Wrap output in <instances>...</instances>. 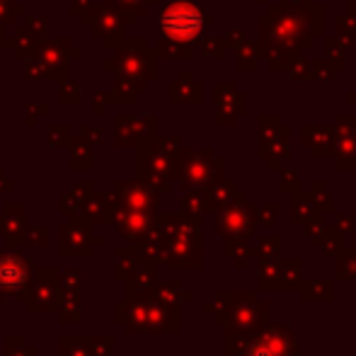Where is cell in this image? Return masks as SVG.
I'll use <instances>...</instances> for the list:
<instances>
[{"label": "cell", "instance_id": "24", "mask_svg": "<svg viewBox=\"0 0 356 356\" xmlns=\"http://www.w3.org/2000/svg\"><path fill=\"white\" fill-rule=\"evenodd\" d=\"M300 189V175L296 172V170H286V172L282 175V192H298Z\"/></svg>", "mask_w": 356, "mask_h": 356}, {"label": "cell", "instance_id": "23", "mask_svg": "<svg viewBox=\"0 0 356 356\" xmlns=\"http://www.w3.org/2000/svg\"><path fill=\"white\" fill-rule=\"evenodd\" d=\"M88 342H90V344H88L90 356H109V349H112V342H114V339H112V337H102V339L90 337Z\"/></svg>", "mask_w": 356, "mask_h": 356}, {"label": "cell", "instance_id": "12", "mask_svg": "<svg viewBox=\"0 0 356 356\" xmlns=\"http://www.w3.org/2000/svg\"><path fill=\"white\" fill-rule=\"evenodd\" d=\"M296 293H298L305 303H313V300L332 303V300L337 298V282H334V279H303Z\"/></svg>", "mask_w": 356, "mask_h": 356}, {"label": "cell", "instance_id": "8", "mask_svg": "<svg viewBox=\"0 0 356 356\" xmlns=\"http://www.w3.org/2000/svg\"><path fill=\"white\" fill-rule=\"evenodd\" d=\"M177 179L184 189H204L220 179V160H211L209 155L189 153L187 160L179 165Z\"/></svg>", "mask_w": 356, "mask_h": 356}, {"label": "cell", "instance_id": "20", "mask_svg": "<svg viewBox=\"0 0 356 356\" xmlns=\"http://www.w3.org/2000/svg\"><path fill=\"white\" fill-rule=\"evenodd\" d=\"M5 349H8V356H37V349L29 347L24 337H8Z\"/></svg>", "mask_w": 356, "mask_h": 356}, {"label": "cell", "instance_id": "22", "mask_svg": "<svg viewBox=\"0 0 356 356\" xmlns=\"http://www.w3.org/2000/svg\"><path fill=\"white\" fill-rule=\"evenodd\" d=\"M334 225L337 230H342L344 235H354L356 233V216L354 213H337L334 211Z\"/></svg>", "mask_w": 356, "mask_h": 356}, {"label": "cell", "instance_id": "3", "mask_svg": "<svg viewBox=\"0 0 356 356\" xmlns=\"http://www.w3.org/2000/svg\"><path fill=\"white\" fill-rule=\"evenodd\" d=\"M216 233L223 240H250L257 233V204H250L248 194L235 192L228 204L216 209Z\"/></svg>", "mask_w": 356, "mask_h": 356}, {"label": "cell", "instance_id": "21", "mask_svg": "<svg viewBox=\"0 0 356 356\" xmlns=\"http://www.w3.org/2000/svg\"><path fill=\"white\" fill-rule=\"evenodd\" d=\"M279 211H282V207H279L277 202L264 204V207H257V223L274 225V223H277V218H279Z\"/></svg>", "mask_w": 356, "mask_h": 356}, {"label": "cell", "instance_id": "13", "mask_svg": "<svg viewBox=\"0 0 356 356\" xmlns=\"http://www.w3.org/2000/svg\"><path fill=\"white\" fill-rule=\"evenodd\" d=\"M150 293L158 300H163L165 305H172V308H179L182 303L192 300V291H184L182 282H177V279L168 284H155L153 289H150Z\"/></svg>", "mask_w": 356, "mask_h": 356}, {"label": "cell", "instance_id": "11", "mask_svg": "<svg viewBox=\"0 0 356 356\" xmlns=\"http://www.w3.org/2000/svg\"><path fill=\"white\" fill-rule=\"evenodd\" d=\"M315 218H325V216L318 209V204H315L313 194L303 192V189H298V192L291 194V223L305 225Z\"/></svg>", "mask_w": 356, "mask_h": 356}, {"label": "cell", "instance_id": "4", "mask_svg": "<svg viewBox=\"0 0 356 356\" xmlns=\"http://www.w3.org/2000/svg\"><path fill=\"white\" fill-rule=\"evenodd\" d=\"M300 339L289 325H264L243 339L238 356H298Z\"/></svg>", "mask_w": 356, "mask_h": 356}, {"label": "cell", "instance_id": "14", "mask_svg": "<svg viewBox=\"0 0 356 356\" xmlns=\"http://www.w3.org/2000/svg\"><path fill=\"white\" fill-rule=\"evenodd\" d=\"M223 254L235 262L238 269H248L252 259H257V248L248 245V240H225Z\"/></svg>", "mask_w": 356, "mask_h": 356}, {"label": "cell", "instance_id": "10", "mask_svg": "<svg viewBox=\"0 0 356 356\" xmlns=\"http://www.w3.org/2000/svg\"><path fill=\"white\" fill-rule=\"evenodd\" d=\"M58 289L61 282H56V272H44L37 284H32V296H29L27 310L29 313H51L58 308Z\"/></svg>", "mask_w": 356, "mask_h": 356}, {"label": "cell", "instance_id": "7", "mask_svg": "<svg viewBox=\"0 0 356 356\" xmlns=\"http://www.w3.org/2000/svg\"><path fill=\"white\" fill-rule=\"evenodd\" d=\"M32 259L15 252H0V296L19 298L32 286Z\"/></svg>", "mask_w": 356, "mask_h": 356}, {"label": "cell", "instance_id": "17", "mask_svg": "<svg viewBox=\"0 0 356 356\" xmlns=\"http://www.w3.org/2000/svg\"><path fill=\"white\" fill-rule=\"evenodd\" d=\"M254 248H257V259L279 257V254H282V238H279V235H259Z\"/></svg>", "mask_w": 356, "mask_h": 356}, {"label": "cell", "instance_id": "1", "mask_svg": "<svg viewBox=\"0 0 356 356\" xmlns=\"http://www.w3.org/2000/svg\"><path fill=\"white\" fill-rule=\"evenodd\" d=\"M204 313L223 325L225 356H238L243 339L269 323V303L259 298V291H216Z\"/></svg>", "mask_w": 356, "mask_h": 356}, {"label": "cell", "instance_id": "5", "mask_svg": "<svg viewBox=\"0 0 356 356\" xmlns=\"http://www.w3.org/2000/svg\"><path fill=\"white\" fill-rule=\"evenodd\" d=\"M303 282L300 257H259L257 259V291L269 293H293Z\"/></svg>", "mask_w": 356, "mask_h": 356}, {"label": "cell", "instance_id": "2", "mask_svg": "<svg viewBox=\"0 0 356 356\" xmlns=\"http://www.w3.org/2000/svg\"><path fill=\"white\" fill-rule=\"evenodd\" d=\"M117 323L131 334H179V308L165 305L150 291L129 293V300L117 305Z\"/></svg>", "mask_w": 356, "mask_h": 356}, {"label": "cell", "instance_id": "16", "mask_svg": "<svg viewBox=\"0 0 356 356\" xmlns=\"http://www.w3.org/2000/svg\"><path fill=\"white\" fill-rule=\"evenodd\" d=\"M334 153V163L339 170H356V136L354 134H344L337 141Z\"/></svg>", "mask_w": 356, "mask_h": 356}, {"label": "cell", "instance_id": "15", "mask_svg": "<svg viewBox=\"0 0 356 356\" xmlns=\"http://www.w3.org/2000/svg\"><path fill=\"white\" fill-rule=\"evenodd\" d=\"M334 282H356V248H344L334 254Z\"/></svg>", "mask_w": 356, "mask_h": 356}, {"label": "cell", "instance_id": "9", "mask_svg": "<svg viewBox=\"0 0 356 356\" xmlns=\"http://www.w3.org/2000/svg\"><path fill=\"white\" fill-rule=\"evenodd\" d=\"M305 235H308L310 240H313V245L318 250H323L325 254H330V257H334L337 252H342L344 248H347V235L342 233V230H337V225L334 223H327L325 218H315L310 220V223L303 225Z\"/></svg>", "mask_w": 356, "mask_h": 356}, {"label": "cell", "instance_id": "18", "mask_svg": "<svg viewBox=\"0 0 356 356\" xmlns=\"http://www.w3.org/2000/svg\"><path fill=\"white\" fill-rule=\"evenodd\" d=\"M313 199H315V204H318V209L323 211V216H332L337 209H334V202H332V197L327 194V189H325V184L323 182H315L313 184Z\"/></svg>", "mask_w": 356, "mask_h": 356}, {"label": "cell", "instance_id": "19", "mask_svg": "<svg viewBox=\"0 0 356 356\" xmlns=\"http://www.w3.org/2000/svg\"><path fill=\"white\" fill-rule=\"evenodd\" d=\"M61 356H90L85 339L80 337H63L61 339Z\"/></svg>", "mask_w": 356, "mask_h": 356}, {"label": "cell", "instance_id": "6", "mask_svg": "<svg viewBox=\"0 0 356 356\" xmlns=\"http://www.w3.org/2000/svg\"><path fill=\"white\" fill-rule=\"evenodd\" d=\"M204 24L202 10L189 0H175L168 10L163 13V29L168 37L177 42H189L199 34Z\"/></svg>", "mask_w": 356, "mask_h": 356}]
</instances>
